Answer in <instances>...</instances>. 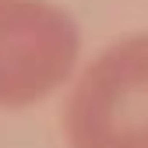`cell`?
<instances>
[{
  "label": "cell",
  "instance_id": "6da1fadb",
  "mask_svg": "<svg viewBox=\"0 0 148 148\" xmlns=\"http://www.w3.org/2000/svg\"><path fill=\"white\" fill-rule=\"evenodd\" d=\"M60 127L67 148H148V32L109 42L71 78Z\"/></svg>",
  "mask_w": 148,
  "mask_h": 148
},
{
  "label": "cell",
  "instance_id": "7a4b0ae2",
  "mask_svg": "<svg viewBox=\"0 0 148 148\" xmlns=\"http://www.w3.org/2000/svg\"><path fill=\"white\" fill-rule=\"evenodd\" d=\"M81 57L78 21L53 0H0V109L60 92Z\"/></svg>",
  "mask_w": 148,
  "mask_h": 148
}]
</instances>
